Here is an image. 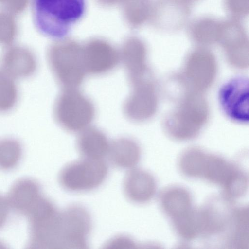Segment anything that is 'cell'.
<instances>
[{"label": "cell", "instance_id": "1", "mask_svg": "<svg viewBox=\"0 0 249 249\" xmlns=\"http://www.w3.org/2000/svg\"><path fill=\"white\" fill-rule=\"evenodd\" d=\"M199 237L206 244L238 249L249 237V207L222 195L210 197L197 208Z\"/></svg>", "mask_w": 249, "mask_h": 249}, {"label": "cell", "instance_id": "2", "mask_svg": "<svg viewBox=\"0 0 249 249\" xmlns=\"http://www.w3.org/2000/svg\"><path fill=\"white\" fill-rule=\"evenodd\" d=\"M86 10V0H32L35 26L41 34L54 39L66 37Z\"/></svg>", "mask_w": 249, "mask_h": 249}, {"label": "cell", "instance_id": "3", "mask_svg": "<svg viewBox=\"0 0 249 249\" xmlns=\"http://www.w3.org/2000/svg\"><path fill=\"white\" fill-rule=\"evenodd\" d=\"M209 106L202 93L185 92L166 117L164 129L173 139L188 141L196 137L207 122Z\"/></svg>", "mask_w": 249, "mask_h": 249}, {"label": "cell", "instance_id": "4", "mask_svg": "<svg viewBox=\"0 0 249 249\" xmlns=\"http://www.w3.org/2000/svg\"><path fill=\"white\" fill-rule=\"evenodd\" d=\"M198 178L219 186L222 195L234 201L244 196L248 188V174L243 167L207 152L201 162Z\"/></svg>", "mask_w": 249, "mask_h": 249}, {"label": "cell", "instance_id": "5", "mask_svg": "<svg viewBox=\"0 0 249 249\" xmlns=\"http://www.w3.org/2000/svg\"><path fill=\"white\" fill-rule=\"evenodd\" d=\"M57 123L67 131L81 132L93 122L95 115L92 102L77 88L65 89L58 96L54 107Z\"/></svg>", "mask_w": 249, "mask_h": 249}, {"label": "cell", "instance_id": "6", "mask_svg": "<svg viewBox=\"0 0 249 249\" xmlns=\"http://www.w3.org/2000/svg\"><path fill=\"white\" fill-rule=\"evenodd\" d=\"M108 172V166L104 159L82 158L65 165L59 173L58 180L61 187L68 191L86 192L100 186Z\"/></svg>", "mask_w": 249, "mask_h": 249}, {"label": "cell", "instance_id": "7", "mask_svg": "<svg viewBox=\"0 0 249 249\" xmlns=\"http://www.w3.org/2000/svg\"><path fill=\"white\" fill-rule=\"evenodd\" d=\"M216 71V61L213 53L205 48L199 47L188 55L177 79L183 93H202L213 84Z\"/></svg>", "mask_w": 249, "mask_h": 249}, {"label": "cell", "instance_id": "8", "mask_svg": "<svg viewBox=\"0 0 249 249\" xmlns=\"http://www.w3.org/2000/svg\"><path fill=\"white\" fill-rule=\"evenodd\" d=\"M131 91L125 101L123 110L125 116L135 122L150 119L158 107L156 86L151 72L129 80Z\"/></svg>", "mask_w": 249, "mask_h": 249}, {"label": "cell", "instance_id": "9", "mask_svg": "<svg viewBox=\"0 0 249 249\" xmlns=\"http://www.w3.org/2000/svg\"><path fill=\"white\" fill-rule=\"evenodd\" d=\"M48 63L58 82L65 89L77 88L86 74L82 53L73 46H59L53 48Z\"/></svg>", "mask_w": 249, "mask_h": 249}, {"label": "cell", "instance_id": "10", "mask_svg": "<svg viewBox=\"0 0 249 249\" xmlns=\"http://www.w3.org/2000/svg\"><path fill=\"white\" fill-rule=\"evenodd\" d=\"M91 228L90 215L83 206L73 204L61 210L60 249H88Z\"/></svg>", "mask_w": 249, "mask_h": 249}, {"label": "cell", "instance_id": "11", "mask_svg": "<svg viewBox=\"0 0 249 249\" xmlns=\"http://www.w3.org/2000/svg\"><path fill=\"white\" fill-rule=\"evenodd\" d=\"M219 100L222 110L230 119L240 123L249 121V81L235 77L221 88Z\"/></svg>", "mask_w": 249, "mask_h": 249}, {"label": "cell", "instance_id": "12", "mask_svg": "<svg viewBox=\"0 0 249 249\" xmlns=\"http://www.w3.org/2000/svg\"><path fill=\"white\" fill-rule=\"evenodd\" d=\"M218 42L231 65L239 69L248 66V39L245 29L238 20L232 18L222 22Z\"/></svg>", "mask_w": 249, "mask_h": 249}, {"label": "cell", "instance_id": "13", "mask_svg": "<svg viewBox=\"0 0 249 249\" xmlns=\"http://www.w3.org/2000/svg\"><path fill=\"white\" fill-rule=\"evenodd\" d=\"M189 4L184 0H158L153 11L155 25L162 31L179 30L189 17Z\"/></svg>", "mask_w": 249, "mask_h": 249}, {"label": "cell", "instance_id": "14", "mask_svg": "<svg viewBox=\"0 0 249 249\" xmlns=\"http://www.w3.org/2000/svg\"><path fill=\"white\" fill-rule=\"evenodd\" d=\"M123 191L130 202L143 204L154 196L157 189L156 180L148 171L140 168L129 169L123 180Z\"/></svg>", "mask_w": 249, "mask_h": 249}, {"label": "cell", "instance_id": "15", "mask_svg": "<svg viewBox=\"0 0 249 249\" xmlns=\"http://www.w3.org/2000/svg\"><path fill=\"white\" fill-rule=\"evenodd\" d=\"M42 195L37 182L31 178H23L13 184L6 198L9 208L25 216Z\"/></svg>", "mask_w": 249, "mask_h": 249}, {"label": "cell", "instance_id": "16", "mask_svg": "<svg viewBox=\"0 0 249 249\" xmlns=\"http://www.w3.org/2000/svg\"><path fill=\"white\" fill-rule=\"evenodd\" d=\"M159 203L161 211L171 221L183 216L194 208L190 192L176 185L168 187L161 192Z\"/></svg>", "mask_w": 249, "mask_h": 249}, {"label": "cell", "instance_id": "17", "mask_svg": "<svg viewBox=\"0 0 249 249\" xmlns=\"http://www.w3.org/2000/svg\"><path fill=\"white\" fill-rule=\"evenodd\" d=\"M82 56L86 73L93 75L107 73L119 63L116 52L110 47L102 44L88 47Z\"/></svg>", "mask_w": 249, "mask_h": 249}, {"label": "cell", "instance_id": "18", "mask_svg": "<svg viewBox=\"0 0 249 249\" xmlns=\"http://www.w3.org/2000/svg\"><path fill=\"white\" fill-rule=\"evenodd\" d=\"M107 156L114 167L129 170L135 168L139 163L141 149L134 140L119 138L110 142Z\"/></svg>", "mask_w": 249, "mask_h": 249}, {"label": "cell", "instance_id": "19", "mask_svg": "<svg viewBox=\"0 0 249 249\" xmlns=\"http://www.w3.org/2000/svg\"><path fill=\"white\" fill-rule=\"evenodd\" d=\"M109 143L103 131L95 127H88L78 136L76 148L82 158L103 160L107 156Z\"/></svg>", "mask_w": 249, "mask_h": 249}, {"label": "cell", "instance_id": "20", "mask_svg": "<svg viewBox=\"0 0 249 249\" xmlns=\"http://www.w3.org/2000/svg\"><path fill=\"white\" fill-rule=\"evenodd\" d=\"M0 65L2 71L14 78H25L33 75L37 68V62L30 53L13 51L6 54Z\"/></svg>", "mask_w": 249, "mask_h": 249}, {"label": "cell", "instance_id": "21", "mask_svg": "<svg viewBox=\"0 0 249 249\" xmlns=\"http://www.w3.org/2000/svg\"><path fill=\"white\" fill-rule=\"evenodd\" d=\"M222 22L211 17H203L193 22L189 27L191 39L203 46L218 42L221 34Z\"/></svg>", "mask_w": 249, "mask_h": 249}, {"label": "cell", "instance_id": "22", "mask_svg": "<svg viewBox=\"0 0 249 249\" xmlns=\"http://www.w3.org/2000/svg\"><path fill=\"white\" fill-rule=\"evenodd\" d=\"M123 59L129 79L150 71L146 62V50L141 44L127 47L124 52Z\"/></svg>", "mask_w": 249, "mask_h": 249}, {"label": "cell", "instance_id": "23", "mask_svg": "<svg viewBox=\"0 0 249 249\" xmlns=\"http://www.w3.org/2000/svg\"><path fill=\"white\" fill-rule=\"evenodd\" d=\"M22 156V147L18 141L6 138L0 140V169L4 170L15 168Z\"/></svg>", "mask_w": 249, "mask_h": 249}, {"label": "cell", "instance_id": "24", "mask_svg": "<svg viewBox=\"0 0 249 249\" xmlns=\"http://www.w3.org/2000/svg\"><path fill=\"white\" fill-rule=\"evenodd\" d=\"M18 98L17 87L14 78L4 71H0V112L11 110Z\"/></svg>", "mask_w": 249, "mask_h": 249}, {"label": "cell", "instance_id": "25", "mask_svg": "<svg viewBox=\"0 0 249 249\" xmlns=\"http://www.w3.org/2000/svg\"><path fill=\"white\" fill-rule=\"evenodd\" d=\"M226 11L233 19L238 20L248 14L249 0H224Z\"/></svg>", "mask_w": 249, "mask_h": 249}, {"label": "cell", "instance_id": "26", "mask_svg": "<svg viewBox=\"0 0 249 249\" xmlns=\"http://www.w3.org/2000/svg\"><path fill=\"white\" fill-rule=\"evenodd\" d=\"M105 248H135L136 243L130 237L120 235L111 238L105 245Z\"/></svg>", "mask_w": 249, "mask_h": 249}, {"label": "cell", "instance_id": "27", "mask_svg": "<svg viewBox=\"0 0 249 249\" xmlns=\"http://www.w3.org/2000/svg\"><path fill=\"white\" fill-rule=\"evenodd\" d=\"M9 207L6 198L0 195V229L6 221L9 213Z\"/></svg>", "mask_w": 249, "mask_h": 249}, {"label": "cell", "instance_id": "28", "mask_svg": "<svg viewBox=\"0 0 249 249\" xmlns=\"http://www.w3.org/2000/svg\"><path fill=\"white\" fill-rule=\"evenodd\" d=\"M185 0V1L187 2L188 3H190V2H194L196 0Z\"/></svg>", "mask_w": 249, "mask_h": 249}]
</instances>
